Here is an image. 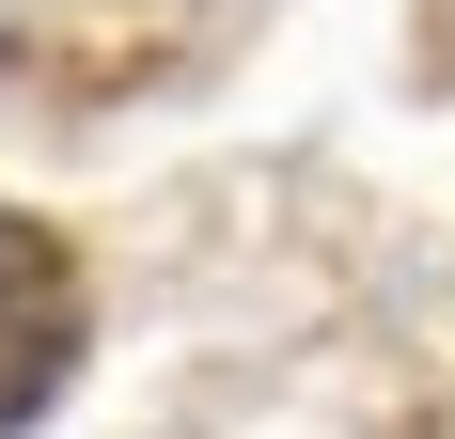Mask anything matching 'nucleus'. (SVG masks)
<instances>
[{"label":"nucleus","instance_id":"1","mask_svg":"<svg viewBox=\"0 0 455 439\" xmlns=\"http://www.w3.org/2000/svg\"><path fill=\"white\" fill-rule=\"evenodd\" d=\"M63 361H79V299H63V251H47L32 220H0V439H16L47 393H63Z\"/></svg>","mask_w":455,"mask_h":439}]
</instances>
